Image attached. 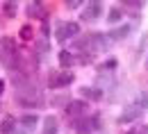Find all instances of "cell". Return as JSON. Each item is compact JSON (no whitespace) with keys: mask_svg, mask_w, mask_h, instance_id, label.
<instances>
[{"mask_svg":"<svg viewBox=\"0 0 148 134\" xmlns=\"http://www.w3.org/2000/svg\"><path fill=\"white\" fill-rule=\"evenodd\" d=\"M21 37L25 39V41H30V39H32V27H30V25H23V30H21Z\"/></svg>","mask_w":148,"mask_h":134,"instance_id":"obj_16","label":"cell"},{"mask_svg":"<svg viewBox=\"0 0 148 134\" xmlns=\"http://www.w3.org/2000/svg\"><path fill=\"white\" fill-rule=\"evenodd\" d=\"M73 80H75V75L69 73V71H66V73H53V75H50V86H53V89H57V86H69Z\"/></svg>","mask_w":148,"mask_h":134,"instance_id":"obj_2","label":"cell"},{"mask_svg":"<svg viewBox=\"0 0 148 134\" xmlns=\"http://www.w3.org/2000/svg\"><path fill=\"white\" fill-rule=\"evenodd\" d=\"M134 105H137V107H139V109L144 112V109H146V107H148V91H141V93H139V98H137V102H134Z\"/></svg>","mask_w":148,"mask_h":134,"instance_id":"obj_12","label":"cell"},{"mask_svg":"<svg viewBox=\"0 0 148 134\" xmlns=\"http://www.w3.org/2000/svg\"><path fill=\"white\" fill-rule=\"evenodd\" d=\"M59 61H62L64 66H73V64H75V57L71 55V52H66V50H62V52H59Z\"/></svg>","mask_w":148,"mask_h":134,"instance_id":"obj_11","label":"cell"},{"mask_svg":"<svg viewBox=\"0 0 148 134\" xmlns=\"http://www.w3.org/2000/svg\"><path fill=\"white\" fill-rule=\"evenodd\" d=\"M0 132H2V134L14 132V120H12V118H5V123L0 125Z\"/></svg>","mask_w":148,"mask_h":134,"instance_id":"obj_14","label":"cell"},{"mask_svg":"<svg viewBox=\"0 0 148 134\" xmlns=\"http://www.w3.org/2000/svg\"><path fill=\"white\" fill-rule=\"evenodd\" d=\"M80 34V25L75 20H69V23H59L57 25V41H69Z\"/></svg>","mask_w":148,"mask_h":134,"instance_id":"obj_1","label":"cell"},{"mask_svg":"<svg viewBox=\"0 0 148 134\" xmlns=\"http://www.w3.org/2000/svg\"><path fill=\"white\" fill-rule=\"evenodd\" d=\"M128 34H130V25H121V27H116V30L110 32V39L112 41H121V39H125Z\"/></svg>","mask_w":148,"mask_h":134,"instance_id":"obj_7","label":"cell"},{"mask_svg":"<svg viewBox=\"0 0 148 134\" xmlns=\"http://www.w3.org/2000/svg\"><path fill=\"white\" fill-rule=\"evenodd\" d=\"M73 127H75V132H77V134H89L96 125H93V118H84V120H75Z\"/></svg>","mask_w":148,"mask_h":134,"instance_id":"obj_6","label":"cell"},{"mask_svg":"<svg viewBox=\"0 0 148 134\" xmlns=\"http://www.w3.org/2000/svg\"><path fill=\"white\" fill-rule=\"evenodd\" d=\"M100 12H103V5H100V2H89V5L84 7L82 18L84 20H96L98 16H100Z\"/></svg>","mask_w":148,"mask_h":134,"instance_id":"obj_3","label":"cell"},{"mask_svg":"<svg viewBox=\"0 0 148 134\" xmlns=\"http://www.w3.org/2000/svg\"><path fill=\"white\" fill-rule=\"evenodd\" d=\"M116 64H119V61H116L114 57H112V59H107V61L103 64V71H114V68H116Z\"/></svg>","mask_w":148,"mask_h":134,"instance_id":"obj_17","label":"cell"},{"mask_svg":"<svg viewBox=\"0 0 148 134\" xmlns=\"http://www.w3.org/2000/svg\"><path fill=\"white\" fill-rule=\"evenodd\" d=\"M121 16H123V14H121V9H112L110 16H107V20H110V23H119V20H121Z\"/></svg>","mask_w":148,"mask_h":134,"instance_id":"obj_15","label":"cell"},{"mask_svg":"<svg viewBox=\"0 0 148 134\" xmlns=\"http://www.w3.org/2000/svg\"><path fill=\"white\" fill-rule=\"evenodd\" d=\"M27 12H30V16H34V18H43V7L37 5V2H32V5L27 7Z\"/></svg>","mask_w":148,"mask_h":134,"instance_id":"obj_10","label":"cell"},{"mask_svg":"<svg viewBox=\"0 0 148 134\" xmlns=\"http://www.w3.org/2000/svg\"><path fill=\"white\" fill-rule=\"evenodd\" d=\"M43 134H57V118L55 116H48L43 120Z\"/></svg>","mask_w":148,"mask_h":134,"instance_id":"obj_8","label":"cell"},{"mask_svg":"<svg viewBox=\"0 0 148 134\" xmlns=\"http://www.w3.org/2000/svg\"><path fill=\"white\" fill-rule=\"evenodd\" d=\"M5 9H7V16H14V14H16V5H14V2H9Z\"/></svg>","mask_w":148,"mask_h":134,"instance_id":"obj_18","label":"cell"},{"mask_svg":"<svg viewBox=\"0 0 148 134\" xmlns=\"http://www.w3.org/2000/svg\"><path fill=\"white\" fill-rule=\"evenodd\" d=\"M139 116H141V109L134 105V107H128L123 114L119 116V123H123V125H125V123H132V120H137Z\"/></svg>","mask_w":148,"mask_h":134,"instance_id":"obj_4","label":"cell"},{"mask_svg":"<svg viewBox=\"0 0 148 134\" xmlns=\"http://www.w3.org/2000/svg\"><path fill=\"white\" fill-rule=\"evenodd\" d=\"M80 93H82L84 98H91V100H100V96H103V93H100V89H89V86H82V89H80Z\"/></svg>","mask_w":148,"mask_h":134,"instance_id":"obj_9","label":"cell"},{"mask_svg":"<svg viewBox=\"0 0 148 134\" xmlns=\"http://www.w3.org/2000/svg\"><path fill=\"white\" fill-rule=\"evenodd\" d=\"M66 5H69V7H71V9H73V7H80V2H77V0H69V2H66Z\"/></svg>","mask_w":148,"mask_h":134,"instance_id":"obj_19","label":"cell"},{"mask_svg":"<svg viewBox=\"0 0 148 134\" xmlns=\"http://www.w3.org/2000/svg\"><path fill=\"white\" fill-rule=\"evenodd\" d=\"M146 68H148V57H146Z\"/></svg>","mask_w":148,"mask_h":134,"instance_id":"obj_21","label":"cell"},{"mask_svg":"<svg viewBox=\"0 0 148 134\" xmlns=\"http://www.w3.org/2000/svg\"><path fill=\"white\" fill-rule=\"evenodd\" d=\"M82 112H84V102H82V100L69 105V114H82Z\"/></svg>","mask_w":148,"mask_h":134,"instance_id":"obj_13","label":"cell"},{"mask_svg":"<svg viewBox=\"0 0 148 134\" xmlns=\"http://www.w3.org/2000/svg\"><path fill=\"white\" fill-rule=\"evenodd\" d=\"M2 91H5V82L0 80V96H2Z\"/></svg>","mask_w":148,"mask_h":134,"instance_id":"obj_20","label":"cell"},{"mask_svg":"<svg viewBox=\"0 0 148 134\" xmlns=\"http://www.w3.org/2000/svg\"><path fill=\"white\" fill-rule=\"evenodd\" d=\"M21 123H23V127L16 130V134H30L34 127H37L39 118H37V116H23V118H21Z\"/></svg>","mask_w":148,"mask_h":134,"instance_id":"obj_5","label":"cell"}]
</instances>
